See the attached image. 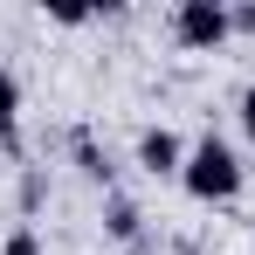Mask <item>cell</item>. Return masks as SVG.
<instances>
[{
    "label": "cell",
    "instance_id": "cell-4",
    "mask_svg": "<svg viewBox=\"0 0 255 255\" xmlns=\"http://www.w3.org/2000/svg\"><path fill=\"white\" fill-rule=\"evenodd\" d=\"M14 138H21V83L0 62V145H14Z\"/></svg>",
    "mask_w": 255,
    "mask_h": 255
},
{
    "label": "cell",
    "instance_id": "cell-3",
    "mask_svg": "<svg viewBox=\"0 0 255 255\" xmlns=\"http://www.w3.org/2000/svg\"><path fill=\"white\" fill-rule=\"evenodd\" d=\"M138 166L152 172V179H166V172H179V166H186V145H179L166 125H152L145 138H138Z\"/></svg>",
    "mask_w": 255,
    "mask_h": 255
},
{
    "label": "cell",
    "instance_id": "cell-1",
    "mask_svg": "<svg viewBox=\"0 0 255 255\" xmlns=\"http://www.w3.org/2000/svg\"><path fill=\"white\" fill-rule=\"evenodd\" d=\"M179 186L193 193V200H235L242 193V159L221 145V138H200L193 152H186V166H179Z\"/></svg>",
    "mask_w": 255,
    "mask_h": 255
},
{
    "label": "cell",
    "instance_id": "cell-8",
    "mask_svg": "<svg viewBox=\"0 0 255 255\" xmlns=\"http://www.w3.org/2000/svg\"><path fill=\"white\" fill-rule=\"evenodd\" d=\"M42 207V172H28V179H21V214H35Z\"/></svg>",
    "mask_w": 255,
    "mask_h": 255
},
{
    "label": "cell",
    "instance_id": "cell-6",
    "mask_svg": "<svg viewBox=\"0 0 255 255\" xmlns=\"http://www.w3.org/2000/svg\"><path fill=\"white\" fill-rule=\"evenodd\" d=\"M0 255H42V242H35V228H14V235H7V249Z\"/></svg>",
    "mask_w": 255,
    "mask_h": 255
},
{
    "label": "cell",
    "instance_id": "cell-9",
    "mask_svg": "<svg viewBox=\"0 0 255 255\" xmlns=\"http://www.w3.org/2000/svg\"><path fill=\"white\" fill-rule=\"evenodd\" d=\"M242 125H249V138H255V83L242 90Z\"/></svg>",
    "mask_w": 255,
    "mask_h": 255
},
{
    "label": "cell",
    "instance_id": "cell-2",
    "mask_svg": "<svg viewBox=\"0 0 255 255\" xmlns=\"http://www.w3.org/2000/svg\"><path fill=\"white\" fill-rule=\"evenodd\" d=\"M172 35H179L186 48H221L228 35H235V21H228V7H221V0H179Z\"/></svg>",
    "mask_w": 255,
    "mask_h": 255
},
{
    "label": "cell",
    "instance_id": "cell-7",
    "mask_svg": "<svg viewBox=\"0 0 255 255\" xmlns=\"http://www.w3.org/2000/svg\"><path fill=\"white\" fill-rule=\"evenodd\" d=\"M76 159H83V172H97V179H104V172H111V166H104V152H97V145H90L83 131H76Z\"/></svg>",
    "mask_w": 255,
    "mask_h": 255
},
{
    "label": "cell",
    "instance_id": "cell-5",
    "mask_svg": "<svg viewBox=\"0 0 255 255\" xmlns=\"http://www.w3.org/2000/svg\"><path fill=\"white\" fill-rule=\"evenodd\" d=\"M111 235L118 242H138V207L131 200H111Z\"/></svg>",
    "mask_w": 255,
    "mask_h": 255
},
{
    "label": "cell",
    "instance_id": "cell-10",
    "mask_svg": "<svg viewBox=\"0 0 255 255\" xmlns=\"http://www.w3.org/2000/svg\"><path fill=\"white\" fill-rule=\"evenodd\" d=\"M228 21H235V28L249 35V28H255V7H228Z\"/></svg>",
    "mask_w": 255,
    "mask_h": 255
}]
</instances>
